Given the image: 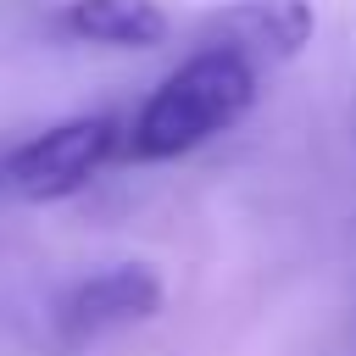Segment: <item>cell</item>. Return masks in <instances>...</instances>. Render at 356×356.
I'll return each mask as SVG.
<instances>
[{"label": "cell", "instance_id": "obj_4", "mask_svg": "<svg viewBox=\"0 0 356 356\" xmlns=\"http://www.w3.org/2000/svg\"><path fill=\"white\" fill-rule=\"evenodd\" d=\"M312 33H317L312 0H234L200 22L195 44H217L250 61L256 72H273V67H289L312 44Z\"/></svg>", "mask_w": 356, "mask_h": 356}, {"label": "cell", "instance_id": "obj_2", "mask_svg": "<svg viewBox=\"0 0 356 356\" xmlns=\"http://www.w3.org/2000/svg\"><path fill=\"white\" fill-rule=\"evenodd\" d=\"M122 139H128V128L111 111H83V117L50 122L33 139L0 150V189L17 200H33V206L67 200L122 150Z\"/></svg>", "mask_w": 356, "mask_h": 356}, {"label": "cell", "instance_id": "obj_1", "mask_svg": "<svg viewBox=\"0 0 356 356\" xmlns=\"http://www.w3.org/2000/svg\"><path fill=\"white\" fill-rule=\"evenodd\" d=\"M261 95V72L217 44H195L134 111L122 150L134 161H178L228 134Z\"/></svg>", "mask_w": 356, "mask_h": 356}, {"label": "cell", "instance_id": "obj_3", "mask_svg": "<svg viewBox=\"0 0 356 356\" xmlns=\"http://www.w3.org/2000/svg\"><path fill=\"white\" fill-rule=\"evenodd\" d=\"M167 300V284L150 261H111L89 278H78L61 306H56V328L83 345V339H100V334H117V328H134V323H150Z\"/></svg>", "mask_w": 356, "mask_h": 356}, {"label": "cell", "instance_id": "obj_5", "mask_svg": "<svg viewBox=\"0 0 356 356\" xmlns=\"http://www.w3.org/2000/svg\"><path fill=\"white\" fill-rule=\"evenodd\" d=\"M56 28L78 44L106 50H156L167 39V11L156 0H67L56 11Z\"/></svg>", "mask_w": 356, "mask_h": 356}]
</instances>
